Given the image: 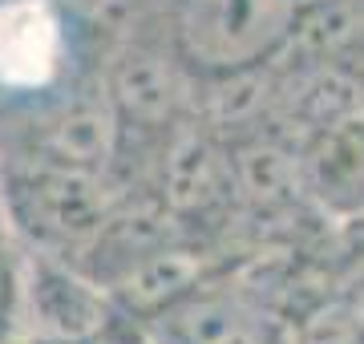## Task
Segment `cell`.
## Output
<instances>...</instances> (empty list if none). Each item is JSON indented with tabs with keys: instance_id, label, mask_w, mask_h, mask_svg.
Listing matches in <instances>:
<instances>
[{
	"instance_id": "cell-1",
	"label": "cell",
	"mask_w": 364,
	"mask_h": 344,
	"mask_svg": "<svg viewBox=\"0 0 364 344\" xmlns=\"http://www.w3.org/2000/svg\"><path fill=\"white\" fill-rule=\"evenodd\" d=\"M4 195L16 227L45 255L90 252L117 211L109 178L102 171H81L45 158H28L9 178Z\"/></svg>"
},
{
	"instance_id": "cell-2",
	"label": "cell",
	"mask_w": 364,
	"mask_h": 344,
	"mask_svg": "<svg viewBox=\"0 0 364 344\" xmlns=\"http://www.w3.org/2000/svg\"><path fill=\"white\" fill-rule=\"evenodd\" d=\"M304 0H178L174 41L207 73H243L284 53Z\"/></svg>"
},
{
	"instance_id": "cell-3",
	"label": "cell",
	"mask_w": 364,
	"mask_h": 344,
	"mask_svg": "<svg viewBox=\"0 0 364 344\" xmlns=\"http://www.w3.org/2000/svg\"><path fill=\"white\" fill-rule=\"evenodd\" d=\"M235 154L215 142V134L178 122L158 166V203L174 219H207L235 199Z\"/></svg>"
},
{
	"instance_id": "cell-4",
	"label": "cell",
	"mask_w": 364,
	"mask_h": 344,
	"mask_svg": "<svg viewBox=\"0 0 364 344\" xmlns=\"http://www.w3.org/2000/svg\"><path fill=\"white\" fill-rule=\"evenodd\" d=\"M109 304L114 296H105L102 284L81 279L65 264H57V255L37 252L28 264L25 284V320L33 324L37 340H61V344H85L109 324Z\"/></svg>"
},
{
	"instance_id": "cell-5",
	"label": "cell",
	"mask_w": 364,
	"mask_h": 344,
	"mask_svg": "<svg viewBox=\"0 0 364 344\" xmlns=\"http://www.w3.org/2000/svg\"><path fill=\"white\" fill-rule=\"evenodd\" d=\"M191 65L182 57L178 41L174 49H154V45H130L109 69V102L117 109L122 130L142 126V130H166L182 122L186 106V73Z\"/></svg>"
},
{
	"instance_id": "cell-6",
	"label": "cell",
	"mask_w": 364,
	"mask_h": 344,
	"mask_svg": "<svg viewBox=\"0 0 364 344\" xmlns=\"http://www.w3.org/2000/svg\"><path fill=\"white\" fill-rule=\"evenodd\" d=\"M146 336L154 344H275L259 308L210 279L146 320Z\"/></svg>"
},
{
	"instance_id": "cell-7",
	"label": "cell",
	"mask_w": 364,
	"mask_h": 344,
	"mask_svg": "<svg viewBox=\"0 0 364 344\" xmlns=\"http://www.w3.org/2000/svg\"><path fill=\"white\" fill-rule=\"evenodd\" d=\"M207 279H210V255L203 247L182 243V239H166V243L142 252L138 259H130L117 276L105 279V291L114 296L117 308H126L130 316H138L146 324L162 308L178 304L182 296L203 288Z\"/></svg>"
},
{
	"instance_id": "cell-8",
	"label": "cell",
	"mask_w": 364,
	"mask_h": 344,
	"mask_svg": "<svg viewBox=\"0 0 364 344\" xmlns=\"http://www.w3.org/2000/svg\"><path fill=\"white\" fill-rule=\"evenodd\" d=\"M299 171H304V190L324 211H364V109H352L312 130L299 154Z\"/></svg>"
},
{
	"instance_id": "cell-9",
	"label": "cell",
	"mask_w": 364,
	"mask_h": 344,
	"mask_svg": "<svg viewBox=\"0 0 364 344\" xmlns=\"http://www.w3.org/2000/svg\"><path fill=\"white\" fill-rule=\"evenodd\" d=\"M117 138H122V122H117L109 93L105 97H73V102H61L41 122L33 158L105 174L114 162Z\"/></svg>"
},
{
	"instance_id": "cell-10",
	"label": "cell",
	"mask_w": 364,
	"mask_h": 344,
	"mask_svg": "<svg viewBox=\"0 0 364 344\" xmlns=\"http://www.w3.org/2000/svg\"><path fill=\"white\" fill-rule=\"evenodd\" d=\"M25 284L28 264H21L13 243L0 235V344L25 324Z\"/></svg>"
}]
</instances>
